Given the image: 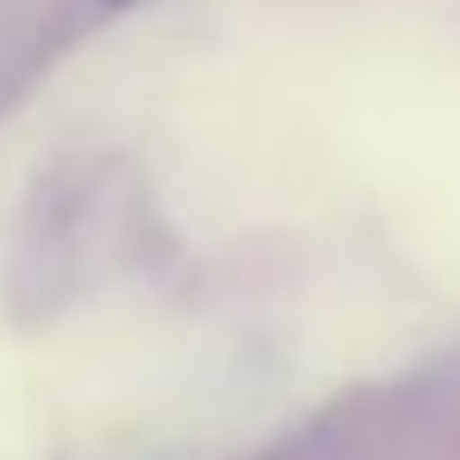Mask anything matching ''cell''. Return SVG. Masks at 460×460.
<instances>
[{"instance_id":"1","label":"cell","mask_w":460,"mask_h":460,"mask_svg":"<svg viewBox=\"0 0 460 460\" xmlns=\"http://www.w3.org/2000/svg\"><path fill=\"white\" fill-rule=\"evenodd\" d=\"M108 7H139V0H108Z\"/></svg>"}]
</instances>
